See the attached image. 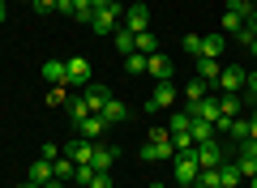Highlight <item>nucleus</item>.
<instances>
[{
  "instance_id": "obj_1",
  "label": "nucleus",
  "mask_w": 257,
  "mask_h": 188,
  "mask_svg": "<svg viewBox=\"0 0 257 188\" xmlns=\"http://www.w3.org/2000/svg\"><path fill=\"white\" fill-rule=\"evenodd\" d=\"M197 150H180L172 158V179H176V188H193L197 184Z\"/></svg>"
},
{
  "instance_id": "obj_2",
  "label": "nucleus",
  "mask_w": 257,
  "mask_h": 188,
  "mask_svg": "<svg viewBox=\"0 0 257 188\" xmlns=\"http://www.w3.org/2000/svg\"><path fill=\"white\" fill-rule=\"evenodd\" d=\"M193 150H197V167H223V162H227V150H223L219 137H210V141H197Z\"/></svg>"
},
{
  "instance_id": "obj_3",
  "label": "nucleus",
  "mask_w": 257,
  "mask_h": 188,
  "mask_svg": "<svg viewBox=\"0 0 257 188\" xmlns=\"http://www.w3.org/2000/svg\"><path fill=\"white\" fill-rule=\"evenodd\" d=\"M176 94H180V90H176L172 81H155V90H150V99H146V111H163V107H172Z\"/></svg>"
},
{
  "instance_id": "obj_4",
  "label": "nucleus",
  "mask_w": 257,
  "mask_h": 188,
  "mask_svg": "<svg viewBox=\"0 0 257 188\" xmlns=\"http://www.w3.org/2000/svg\"><path fill=\"white\" fill-rule=\"evenodd\" d=\"M244 77H248V73L240 69V64H223V73H219L214 86H219L223 94H240V90H244Z\"/></svg>"
},
{
  "instance_id": "obj_5",
  "label": "nucleus",
  "mask_w": 257,
  "mask_h": 188,
  "mask_svg": "<svg viewBox=\"0 0 257 188\" xmlns=\"http://www.w3.org/2000/svg\"><path fill=\"white\" fill-rule=\"evenodd\" d=\"M167 158H176L172 137H163V141H150V137H146V145H142V162H167Z\"/></svg>"
},
{
  "instance_id": "obj_6",
  "label": "nucleus",
  "mask_w": 257,
  "mask_h": 188,
  "mask_svg": "<svg viewBox=\"0 0 257 188\" xmlns=\"http://www.w3.org/2000/svg\"><path fill=\"white\" fill-rule=\"evenodd\" d=\"M64 69H69V86H77V90L90 86V60H86V56H73V60H64Z\"/></svg>"
},
{
  "instance_id": "obj_7",
  "label": "nucleus",
  "mask_w": 257,
  "mask_h": 188,
  "mask_svg": "<svg viewBox=\"0 0 257 188\" xmlns=\"http://www.w3.org/2000/svg\"><path fill=\"white\" fill-rule=\"evenodd\" d=\"M124 30H133V35H142V30H150V9L142 5V0L124 9Z\"/></svg>"
},
{
  "instance_id": "obj_8",
  "label": "nucleus",
  "mask_w": 257,
  "mask_h": 188,
  "mask_svg": "<svg viewBox=\"0 0 257 188\" xmlns=\"http://www.w3.org/2000/svg\"><path fill=\"white\" fill-rule=\"evenodd\" d=\"M107 128H111V124L99 116V111H94V116H86L82 124H77V137H86V141H99V137L107 133Z\"/></svg>"
},
{
  "instance_id": "obj_9",
  "label": "nucleus",
  "mask_w": 257,
  "mask_h": 188,
  "mask_svg": "<svg viewBox=\"0 0 257 188\" xmlns=\"http://www.w3.org/2000/svg\"><path fill=\"white\" fill-rule=\"evenodd\" d=\"M116 22H120V9H94V22H90V26H94V35H116Z\"/></svg>"
},
{
  "instance_id": "obj_10",
  "label": "nucleus",
  "mask_w": 257,
  "mask_h": 188,
  "mask_svg": "<svg viewBox=\"0 0 257 188\" xmlns=\"http://www.w3.org/2000/svg\"><path fill=\"white\" fill-rule=\"evenodd\" d=\"M172 69H176V64L167 60L163 52H155V56H146V73H150V77H155V81H172Z\"/></svg>"
},
{
  "instance_id": "obj_11",
  "label": "nucleus",
  "mask_w": 257,
  "mask_h": 188,
  "mask_svg": "<svg viewBox=\"0 0 257 188\" xmlns=\"http://www.w3.org/2000/svg\"><path fill=\"white\" fill-rule=\"evenodd\" d=\"M90 154H94V141H86V137L64 141V158H73V162H90Z\"/></svg>"
},
{
  "instance_id": "obj_12",
  "label": "nucleus",
  "mask_w": 257,
  "mask_h": 188,
  "mask_svg": "<svg viewBox=\"0 0 257 188\" xmlns=\"http://www.w3.org/2000/svg\"><path fill=\"white\" fill-rule=\"evenodd\" d=\"M43 81H47V86H69V69H64V60H43Z\"/></svg>"
},
{
  "instance_id": "obj_13",
  "label": "nucleus",
  "mask_w": 257,
  "mask_h": 188,
  "mask_svg": "<svg viewBox=\"0 0 257 188\" xmlns=\"http://www.w3.org/2000/svg\"><path fill=\"white\" fill-rule=\"evenodd\" d=\"M223 47H227V35H223V30H214V35H202V56H210V60H223Z\"/></svg>"
},
{
  "instance_id": "obj_14",
  "label": "nucleus",
  "mask_w": 257,
  "mask_h": 188,
  "mask_svg": "<svg viewBox=\"0 0 257 188\" xmlns=\"http://www.w3.org/2000/svg\"><path fill=\"white\" fill-rule=\"evenodd\" d=\"M82 94H86V103H90V111H103V107H107V99H111V90L99 86V81H90Z\"/></svg>"
},
{
  "instance_id": "obj_15",
  "label": "nucleus",
  "mask_w": 257,
  "mask_h": 188,
  "mask_svg": "<svg viewBox=\"0 0 257 188\" xmlns=\"http://www.w3.org/2000/svg\"><path fill=\"white\" fill-rule=\"evenodd\" d=\"M111 162H116V145H99V141H94L90 167H94V171H111Z\"/></svg>"
},
{
  "instance_id": "obj_16",
  "label": "nucleus",
  "mask_w": 257,
  "mask_h": 188,
  "mask_svg": "<svg viewBox=\"0 0 257 188\" xmlns=\"http://www.w3.org/2000/svg\"><path fill=\"white\" fill-rule=\"evenodd\" d=\"M99 116H103V120H107V124H111V128H116V124H124V120H128V107H124V103H120V99H116V94H111V99H107V107H103V111H99Z\"/></svg>"
},
{
  "instance_id": "obj_17",
  "label": "nucleus",
  "mask_w": 257,
  "mask_h": 188,
  "mask_svg": "<svg viewBox=\"0 0 257 188\" xmlns=\"http://www.w3.org/2000/svg\"><path fill=\"white\" fill-rule=\"evenodd\" d=\"M64 111L73 116V124H82L86 116H94V111H90V103H86V94H69V103H64Z\"/></svg>"
},
{
  "instance_id": "obj_18",
  "label": "nucleus",
  "mask_w": 257,
  "mask_h": 188,
  "mask_svg": "<svg viewBox=\"0 0 257 188\" xmlns=\"http://www.w3.org/2000/svg\"><path fill=\"white\" fill-rule=\"evenodd\" d=\"M219 73H223V64L219 60H210V56H202V60H197V73H193V77H202V81H219Z\"/></svg>"
},
{
  "instance_id": "obj_19",
  "label": "nucleus",
  "mask_w": 257,
  "mask_h": 188,
  "mask_svg": "<svg viewBox=\"0 0 257 188\" xmlns=\"http://www.w3.org/2000/svg\"><path fill=\"white\" fill-rule=\"evenodd\" d=\"M26 179H30V184H47V179H56V171H52V162H47V158H39V162H30Z\"/></svg>"
},
{
  "instance_id": "obj_20",
  "label": "nucleus",
  "mask_w": 257,
  "mask_h": 188,
  "mask_svg": "<svg viewBox=\"0 0 257 188\" xmlns=\"http://www.w3.org/2000/svg\"><path fill=\"white\" fill-rule=\"evenodd\" d=\"M180 94H184V103H197V99H206V94H210V81H202V77H193L189 86L180 90Z\"/></svg>"
},
{
  "instance_id": "obj_21",
  "label": "nucleus",
  "mask_w": 257,
  "mask_h": 188,
  "mask_svg": "<svg viewBox=\"0 0 257 188\" xmlns=\"http://www.w3.org/2000/svg\"><path fill=\"white\" fill-rule=\"evenodd\" d=\"M189 137H193V145H197V141H210V137H219V133H214L210 120H193V124H189Z\"/></svg>"
},
{
  "instance_id": "obj_22",
  "label": "nucleus",
  "mask_w": 257,
  "mask_h": 188,
  "mask_svg": "<svg viewBox=\"0 0 257 188\" xmlns=\"http://www.w3.org/2000/svg\"><path fill=\"white\" fill-rule=\"evenodd\" d=\"M219 179H223V184H240V188H244V171H240V162H223V167H219Z\"/></svg>"
},
{
  "instance_id": "obj_23",
  "label": "nucleus",
  "mask_w": 257,
  "mask_h": 188,
  "mask_svg": "<svg viewBox=\"0 0 257 188\" xmlns=\"http://www.w3.org/2000/svg\"><path fill=\"white\" fill-rule=\"evenodd\" d=\"M133 52H142V56H155V52H159V39L150 35V30H142V35H133Z\"/></svg>"
},
{
  "instance_id": "obj_24",
  "label": "nucleus",
  "mask_w": 257,
  "mask_h": 188,
  "mask_svg": "<svg viewBox=\"0 0 257 188\" xmlns=\"http://www.w3.org/2000/svg\"><path fill=\"white\" fill-rule=\"evenodd\" d=\"M193 188H223L219 167H202V171H197V184H193Z\"/></svg>"
},
{
  "instance_id": "obj_25",
  "label": "nucleus",
  "mask_w": 257,
  "mask_h": 188,
  "mask_svg": "<svg viewBox=\"0 0 257 188\" xmlns=\"http://www.w3.org/2000/svg\"><path fill=\"white\" fill-rule=\"evenodd\" d=\"M124 73H128V77H142V73H146V56H142V52H128L124 56Z\"/></svg>"
},
{
  "instance_id": "obj_26",
  "label": "nucleus",
  "mask_w": 257,
  "mask_h": 188,
  "mask_svg": "<svg viewBox=\"0 0 257 188\" xmlns=\"http://www.w3.org/2000/svg\"><path fill=\"white\" fill-rule=\"evenodd\" d=\"M227 13H236V18H244V22H253V13H257V5H253V0H227Z\"/></svg>"
},
{
  "instance_id": "obj_27",
  "label": "nucleus",
  "mask_w": 257,
  "mask_h": 188,
  "mask_svg": "<svg viewBox=\"0 0 257 188\" xmlns=\"http://www.w3.org/2000/svg\"><path fill=\"white\" fill-rule=\"evenodd\" d=\"M73 18L82 22V26H90L94 22V0H73Z\"/></svg>"
},
{
  "instance_id": "obj_28",
  "label": "nucleus",
  "mask_w": 257,
  "mask_h": 188,
  "mask_svg": "<svg viewBox=\"0 0 257 188\" xmlns=\"http://www.w3.org/2000/svg\"><path fill=\"white\" fill-rule=\"evenodd\" d=\"M223 137H231V145H240V141H248V120H231V128H227V133H223Z\"/></svg>"
},
{
  "instance_id": "obj_29",
  "label": "nucleus",
  "mask_w": 257,
  "mask_h": 188,
  "mask_svg": "<svg viewBox=\"0 0 257 188\" xmlns=\"http://www.w3.org/2000/svg\"><path fill=\"white\" fill-rule=\"evenodd\" d=\"M111 43H116V52H120V56H128V52H133V30L120 26L116 35H111Z\"/></svg>"
},
{
  "instance_id": "obj_30",
  "label": "nucleus",
  "mask_w": 257,
  "mask_h": 188,
  "mask_svg": "<svg viewBox=\"0 0 257 188\" xmlns=\"http://www.w3.org/2000/svg\"><path fill=\"white\" fill-rule=\"evenodd\" d=\"M219 26H223V35H236V30H244L248 22H244V18H236V13H227V9H223V22H219Z\"/></svg>"
},
{
  "instance_id": "obj_31",
  "label": "nucleus",
  "mask_w": 257,
  "mask_h": 188,
  "mask_svg": "<svg viewBox=\"0 0 257 188\" xmlns=\"http://www.w3.org/2000/svg\"><path fill=\"white\" fill-rule=\"evenodd\" d=\"M219 111L223 116H240V94H219Z\"/></svg>"
},
{
  "instance_id": "obj_32",
  "label": "nucleus",
  "mask_w": 257,
  "mask_h": 188,
  "mask_svg": "<svg viewBox=\"0 0 257 188\" xmlns=\"http://www.w3.org/2000/svg\"><path fill=\"white\" fill-rule=\"evenodd\" d=\"M69 103V86H52L47 90V107H64Z\"/></svg>"
},
{
  "instance_id": "obj_33",
  "label": "nucleus",
  "mask_w": 257,
  "mask_h": 188,
  "mask_svg": "<svg viewBox=\"0 0 257 188\" xmlns=\"http://www.w3.org/2000/svg\"><path fill=\"white\" fill-rule=\"evenodd\" d=\"M189 124H193V116H189V111H184V107L176 111L172 120H167V128H172V133H180V128H189Z\"/></svg>"
},
{
  "instance_id": "obj_34",
  "label": "nucleus",
  "mask_w": 257,
  "mask_h": 188,
  "mask_svg": "<svg viewBox=\"0 0 257 188\" xmlns=\"http://www.w3.org/2000/svg\"><path fill=\"white\" fill-rule=\"evenodd\" d=\"M60 154H64V145H56V141H43V145H39V158H47V162H56Z\"/></svg>"
},
{
  "instance_id": "obj_35",
  "label": "nucleus",
  "mask_w": 257,
  "mask_h": 188,
  "mask_svg": "<svg viewBox=\"0 0 257 188\" xmlns=\"http://www.w3.org/2000/svg\"><path fill=\"white\" fill-rule=\"evenodd\" d=\"M94 179V167L90 162H77V171H73V184H90Z\"/></svg>"
},
{
  "instance_id": "obj_36",
  "label": "nucleus",
  "mask_w": 257,
  "mask_h": 188,
  "mask_svg": "<svg viewBox=\"0 0 257 188\" xmlns=\"http://www.w3.org/2000/svg\"><path fill=\"white\" fill-rule=\"evenodd\" d=\"M184 52H189V56H202V35H184Z\"/></svg>"
},
{
  "instance_id": "obj_37",
  "label": "nucleus",
  "mask_w": 257,
  "mask_h": 188,
  "mask_svg": "<svg viewBox=\"0 0 257 188\" xmlns=\"http://www.w3.org/2000/svg\"><path fill=\"white\" fill-rule=\"evenodd\" d=\"M90 188H116V184H111V175H107V171H94V179H90Z\"/></svg>"
},
{
  "instance_id": "obj_38",
  "label": "nucleus",
  "mask_w": 257,
  "mask_h": 188,
  "mask_svg": "<svg viewBox=\"0 0 257 188\" xmlns=\"http://www.w3.org/2000/svg\"><path fill=\"white\" fill-rule=\"evenodd\" d=\"M30 9L35 13H56V0H30Z\"/></svg>"
},
{
  "instance_id": "obj_39",
  "label": "nucleus",
  "mask_w": 257,
  "mask_h": 188,
  "mask_svg": "<svg viewBox=\"0 0 257 188\" xmlns=\"http://www.w3.org/2000/svg\"><path fill=\"white\" fill-rule=\"evenodd\" d=\"M56 13H69L73 18V0H56Z\"/></svg>"
},
{
  "instance_id": "obj_40",
  "label": "nucleus",
  "mask_w": 257,
  "mask_h": 188,
  "mask_svg": "<svg viewBox=\"0 0 257 188\" xmlns=\"http://www.w3.org/2000/svg\"><path fill=\"white\" fill-rule=\"evenodd\" d=\"M94 9H120V0H94Z\"/></svg>"
},
{
  "instance_id": "obj_41",
  "label": "nucleus",
  "mask_w": 257,
  "mask_h": 188,
  "mask_svg": "<svg viewBox=\"0 0 257 188\" xmlns=\"http://www.w3.org/2000/svg\"><path fill=\"white\" fill-rule=\"evenodd\" d=\"M248 141H257V116L248 120Z\"/></svg>"
},
{
  "instance_id": "obj_42",
  "label": "nucleus",
  "mask_w": 257,
  "mask_h": 188,
  "mask_svg": "<svg viewBox=\"0 0 257 188\" xmlns=\"http://www.w3.org/2000/svg\"><path fill=\"white\" fill-rule=\"evenodd\" d=\"M39 188H64V179H47V184H39Z\"/></svg>"
},
{
  "instance_id": "obj_43",
  "label": "nucleus",
  "mask_w": 257,
  "mask_h": 188,
  "mask_svg": "<svg viewBox=\"0 0 257 188\" xmlns=\"http://www.w3.org/2000/svg\"><path fill=\"white\" fill-rule=\"evenodd\" d=\"M248 56H253V60H257V39H253V43H248Z\"/></svg>"
},
{
  "instance_id": "obj_44",
  "label": "nucleus",
  "mask_w": 257,
  "mask_h": 188,
  "mask_svg": "<svg viewBox=\"0 0 257 188\" xmlns=\"http://www.w3.org/2000/svg\"><path fill=\"white\" fill-rule=\"evenodd\" d=\"M244 184H248V188H257V171H253V175H248V179H244Z\"/></svg>"
},
{
  "instance_id": "obj_45",
  "label": "nucleus",
  "mask_w": 257,
  "mask_h": 188,
  "mask_svg": "<svg viewBox=\"0 0 257 188\" xmlns=\"http://www.w3.org/2000/svg\"><path fill=\"white\" fill-rule=\"evenodd\" d=\"M248 30H253V35H257V13H253V22H248Z\"/></svg>"
},
{
  "instance_id": "obj_46",
  "label": "nucleus",
  "mask_w": 257,
  "mask_h": 188,
  "mask_svg": "<svg viewBox=\"0 0 257 188\" xmlns=\"http://www.w3.org/2000/svg\"><path fill=\"white\" fill-rule=\"evenodd\" d=\"M22 188H39V184H30V179H26V184H22Z\"/></svg>"
},
{
  "instance_id": "obj_47",
  "label": "nucleus",
  "mask_w": 257,
  "mask_h": 188,
  "mask_svg": "<svg viewBox=\"0 0 257 188\" xmlns=\"http://www.w3.org/2000/svg\"><path fill=\"white\" fill-rule=\"evenodd\" d=\"M0 22H5V5H0Z\"/></svg>"
},
{
  "instance_id": "obj_48",
  "label": "nucleus",
  "mask_w": 257,
  "mask_h": 188,
  "mask_svg": "<svg viewBox=\"0 0 257 188\" xmlns=\"http://www.w3.org/2000/svg\"><path fill=\"white\" fill-rule=\"evenodd\" d=\"M73 188H90V184H73Z\"/></svg>"
},
{
  "instance_id": "obj_49",
  "label": "nucleus",
  "mask_w": 257,
  "mask_h": 188,
  "mask_svg": "<svg viewBox=\"0 0 257 188\" xmlns=\"http://www.w3.org/2000/svg\"><path fill=\"white\" fill-rule=\"evenodd\" d=\"M223 188H240V184H223Z\"/></svg>"
},
{
  "instance_id": "obj_50",
  "label": "nucleus",
  "mask_w": 257,
  "mask_h": 188,
  "mask_svg": "<svg viewBox=\"0 0 257 188\" xmlns=\"http://www.w3.org/2000/svg\"><path fill=\"white\" fill-rule=\"evenodd\" d=\"M0 5H5V0H0Z\"/></svg>"
}]
</instances>
